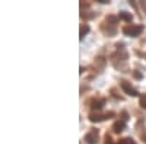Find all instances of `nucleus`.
<instances>
[{"mask_svg":"<svg viewBox=\"0 0 146 144\" xmlns=\"http://www.w3.org/2000/svg\"><path fill=\"white\" fill-rule=\"evenodd\" d=\"M133 77H135V79H142V74L139 73V71L135 70V71H133Z\"/></svg>","mask_w":146,"mask_h":144,"instance_id":"nucleus-11","label":"nucleus"},{"mask_svg":"<svg viewBox=\"0 0 146 144\" xmlns=\"http://www.w3.org/2000/svg\"><path fill=\"white\" fill-rule=\"evenodd\" d=\"M142 7H143V9L146 10V2H142Z\"/></svg>","mask_w":146,"mask_h":144,"instance_id":"nucleus-13","label":"nucleus"},{"mask_svg":"<svg viewBox=\"0 0 146 144\" xmlns=\"http://www.w3.org/2000/svg\"><path fill=\"white\" fill-rule=\"evenodd\" d=\"M114 116V112H108V114H100V112H91L89 114V121L91 122H101L107 118Z\"/></svg>","mask_w":146,"mask_h":144,"instance_id":"nucleus-2","label":"nucleus"},{"mask_svg":"<svg viewBox=\"0 0 146 144\" xmlns=\"http://www.w3.org/2000/svg\"><path fill=\"white\" fill-rule=\"evenodd\" d=\"M117 144H136V141L133 138H121Z\"/></svg>","mask_w":146,"mask_h":144,"instance_id":"nucleus-9","label":"nucleus"},{"mask_svg":"<svg viewBox=\"0 0 146 144\" xmlns=\"http://www.w3.org/2000/svg\"><path fill=\"white\" fill-rule=\"evenodd\" d=\"M143 140H145V141H146V135H145V137H143Z\"/></svg>","mask_w":146,"mask_h":144,"instance_id":"nucleus-14","label":"nucleus"},{"mask_svg":"<svg viewBox=\"0 0 146 144\" xmlns=\"http://www.w3.org/2000/svg\"><path fill=\"white\" fill-rule=\"evenodd\" d=\"M143 31L142 25H127L123 28V32L127 35V37H139Z\"/></svg>","mask_w":146,"mask_h":144,"instance_id":"nucleus-1","label":"nucleus"},{"mask_svg":"<svg viewBox=\"0 0 146 144\" xmlns=\"http://www.w3.org/2000/svg\"><path fill=\"white\" fill-rule=\"evenodd\" d=\"M120 86H121V89L124 90L126 95H129V96H139V92H137L136 89H133V87L130 86V83H129V82L121 80V82H120Z\"/></svg>","mask_w":146,"mask_h":144,"instance_id":"nucleus-4","label":"nucleus"},{"mask_svg":"<svg viewBox=\"0 0 146 144\" xmlns=\"http://www.w3.org/2000/svg\"><path fill=\"white\" fill-rule=\"evenodd\" d=\"M105 144H113V140H111V137H110L108 134L105 135Z\"/></svg>","mask_w":146,"mask_h":144,"instance_id":"nucleus-12","label":"nucleus"},{"mask_svg":"<svg viewBox=\"0 0 146 144\" xmlns=\"http://www.w3.org/2000/svg\"><path fill=\"white\" fill-rule=\"evenodd\" d=\"M124 128H126V122L124 121H115L114 125H113V131H114L115 134H120Z\"/></svg>","mask_w":146,"mask_h":144,"instance_id":"nucleus-6","label":"nucleus"},{"mask_svg":"<svg viewBox=\"0 0 146 144\" xmlns=\"http://www.w3.org/2000/svg\"><path fill=\"white\" fill-rule=\"evenodd\" d=\"M140 106H142V108H145V109H146V95L140 96Z\"/></svg>","mask_w":146,"mask_h":144,"instance_id":"nucleus-10","label":"nucleus"},{"mask_svg":"<svg viewBox=\"0 0 146 144\" xmlns=\"http://www.w3.org/2000/svg\"><path fill=\"white\" fill-rule=\"evenodd\" d=\"M98 137H100L98 130L91 128V131L85 135V141H86L88 144H96V143H98Z\"/></svg>","mask_w":146,"mask_h":144,"instance_id":"nucleus-3","label":"nucleus"},{"mask_svg":"<svg viewBox=\"0 0 146 144\" xmlns=\"http://www.w3.org/2000/svg\"><path fill=\"white\" fill-rule=\"evenodd\" d=\"M118 18L123 19V20H131L133 16H131V13H129V12H124V10H123V12H120V13H118Z\"/></svg>","mask_w":146,"mask_h":144,"instance_id":"nucleus-8","label":"nucleus"},{"mask_svg":"<svg viewBox=\"0 0 146 144\" xmlns=\"http://www.w3.org/2000/svg\"><path fill=\"white\" fill-rule=\"evenodd\" d=\"M89 32V25H80V32H79V38L83 39L85 35H88Z\"/></svg>","mask_w":146,"mask_h":144,"instance_id":"nucleus-7","label":"nucleus"},{"mask_svg":"<svg viewBox=\"0 0 146 144\" xmlns=\"http://www.w3.org/2000/svg\"><path fill=\"white\" fill-rule=\"evenodd\" d=\"M104 105H105V99H94L91 102V108L94 109V112L95 111H101Z\"/></svg>","mask_w":146,"mask_h":144,"instance_id":"nucleus-5","label":"nucleus"}]
</instances>
